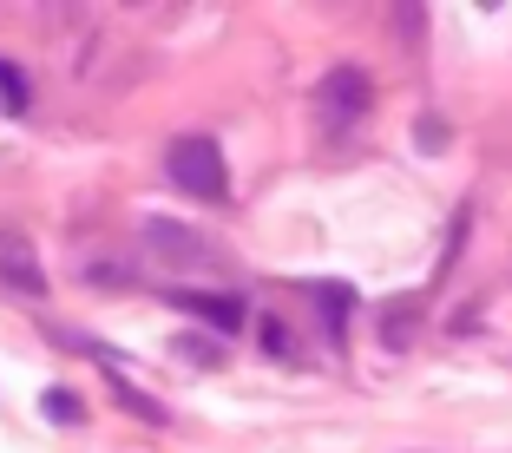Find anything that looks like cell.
I'll list each match as a JSON object with an SVG mask.
<instances>
[{"label": "cell", "mask_w": 512, "mask_h": 453, "mask_svg": "<svg viewBox=\"0 0 512 453\" xmlns=\"http://www.w3.org/2000/svg\"><path fill=\"white\" fill-rule=\"evenodd\" d=\"M145 237L158 243V250H171V257H191V263L204 257V243H191V237H184V224H171V217H151Z\"/></svg>", "instance_id": "4"}, {"label": "cell", "mask_w": 512, "mask_h": 453, "mask_svg": "<svg viewBox=\"0 0 512 453\" xmlns=\"http://www.w3.org/2000/svg\"><path fill=\"white\" fill-rule=\"evenodd\" d=\"M0 106L27 112V79H20V66H7V60H0Z\"/></svg>", "instance_id": "5"}, {"label": "cell", "mask_w": 512, "mask_h": 453, "mask_svg": "<svg viewBox=\"0 0 512 453\" xmlns=\"http://www.w3.org/2000/svg\"><path fill=\"white\" fill-rule=\"evenodd\" d=\"M165 178L178 184L184 197H204V204H217V197L230 191V171H224V151L211 145V138H171L165 151Z\"/></svg>", "instance_id": "1"}, {"label": "cell", "mask_w": 512, "mask_h": 453, "mask_svg": "<svg viewBox=\"0 0 512 453\" xmlns=\"http://www.w3.org/2000/svg\"><path fill=\"white\" fill-rule=\"evenodd\" d=\"M178 309L204 316L217 335H237V329H243V302H237V296H211V289H178Z\"/></svg>", "instance_id": "3"}, {"label": "cell", "mask_w": 512, "mask_h": 453, "mask_svg": "<svg viewBox=\"0 0 512 453\" xmlns=\"http://www.w3.org/2000/svg\"><path fill=\"white\" fill-rule=\"evenodd\" d=\"M46 408H53V421H79V401H66V394H53Z\"/></svg>", "instance_id": "7"}, {"label": "cell", "mask_w": 512, "mask_h": 453, "mask_svg": "<svg viewBox=\"0 0 512 453\" xmlns=\"http://www.w3.org/2000/svg\"><path fill=\"white\" fill-rule=\"evenodd\" d=\"M0 276H7V283H14V289H27V296H40V270H33V263L27 257H0Z\"/></svg>", "instance_id": "6"}, {"label": "cell", "mask_w": 512, "mask_h": 453, "mask_svg": "<svg viewBox=\"0 0 512 453\" xmlns=\"http://www.w3.org/2000/svg\"><path fill=\"white\" fill-rule=\"evenodd\" d=\"M263 342H270V355H289V342H283V322H263Z\"/></svg>", "instance_id": "8"}, {"label": "cell", "mask_w": 512, "mask_h": 453, "mask_svg": "<svg viewBox=\"0 0 512 453\" xmlns=\"http://www.w3.org/2000/svg\"><path fill=\"white\" fill-rule=\"evenodd\" d=\"M375 106V86H368L362 66H335V73H322L316 86V112L335 125V132H348V125H362V112Z\"/></svg>", "instance_id": "2"}]
</instances>
